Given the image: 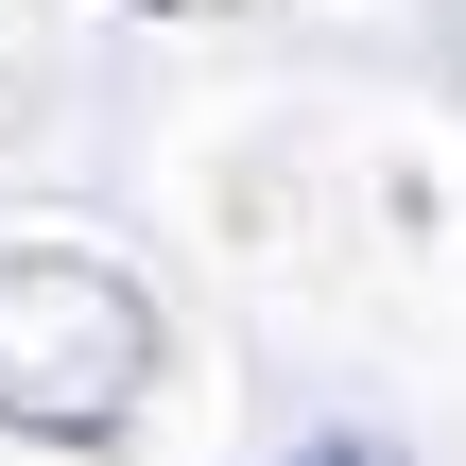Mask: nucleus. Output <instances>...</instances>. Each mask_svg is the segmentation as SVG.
Masks as SVG:
<instances>
[{"instance_id": "1", "label": "nucleus", "mask_w": 466, "mask_h": 466, "mask_svg": "<svg viewBox=\"0 0 466 466\" xmlns=\"http://www.w3.org/2000/svg\"><path fill=\"white\" fill-rule=\"evenodd\" d=\"M156 380V311L104 259H0V432H121Z\"/></svg>"}, {"instance_id": "2", "label": "nucleus", "mask_w": 466, "mask_h": 466, "mask_svg": "<svg viewBox=\"0 0 466 466\" xmlns=\"http://www.w3.org/2000/svg\"><path fill=\"white\" fill-rule=\"evenodd\" d=\"M311 466H380V450H311Z\"/></svg>"}]
</instances>
